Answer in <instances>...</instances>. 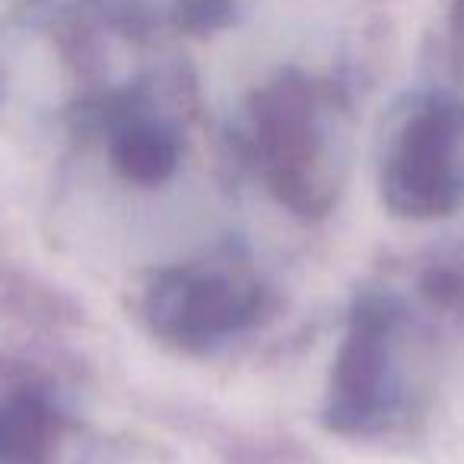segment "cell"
<instances>
[{
	"mask_svg": "<svg viewBox=\"0 0 464 464\" xmlns=\"http://www.w3.org/2000/svg\"><path fill=\"white\" fill-rule=\"evenodd\" d=\"M252 160L267 191L299 217H322L347 181V143L303 83L265 92L252 115Z\"/></svg>",
	"mask_w": 464,
	"mask_h": 464,
	"instance_id": "1",
	"label": "cell"
},
{
	"mask_svg": "<svg viewBox=\"0 0 464 464\" xmlns=\"http://www.w3.org/2000/svg\"><path fill=\"white\" fill-rule=\"evenodd\" d=\"M111 160L124 172V179L137 185H160L179 162V143L162 124L134 118L124 121L111 137Z\"/></svg>",
	"mask_w": 464,
	"mask_h": 464,
	"instance_id": "6",
	"label": "cell"
},
{
	"mask_svg": "<svg viewBox=\"0 0 464 464\" xmlns=\"http://www.w3.org/2000/svg\"><path fill=\"white\" fill-rule=\"evenodd\" d=\"M404 312L392 299H366L350 318L331 372L324 417L337 432H375L404 404Z\"/></svg>",
	"mask_w": 464,
	"mask_h": 464,
	"instance_id": "2",
	"label": "cell"
},
{
	"mask_svg": "<svg viewBox=\"0 0 464 464\" xmlns=\"http://www.w3.org/2000/svg\"><path fill=\"white\" fill-rule=\"evenodd\" d=\"M265 309V286L236 261H188L156 274L143 296L150 328L179 347H210L246 331Z\"/></svg>",
	"mask_w": 464,
	"mask_h": 464,
	"instance_id": "4",
	"label": "cell"
},
{
	"mask_svg": "<svg viewBox=\"0 0 464 464\" xmlns=\"http://www.w3.org/2000/svg\"><path fill=\"white\" fill-rule=\"evenodd\" d=\"M382 200L407 219H442L464 207V109L426 102L401 121L382 156Z\"/></svg>",
	"mask_w": 464,
	"mask_h": 464,
	"instance_id": "3",
	"label": "cell"
},
{
	"mask_svg": "<svg viewBox=\"0 0 464 464\" xmlns=\"http://www.w3.org/2000/svg\"><path fill=\"white\" fill-rule=\"evenodd\" d=\"M461 45H464V14H461Z\"/></svg>",
	"mask_w": 464,
	"mask_h": 464,
	"instance_id": "7",
	"label": "cell"
},
{
	"mask_svg": "<svg viewBox=\"0 0 464 464\" xmlns=\"http://www.w3.org/2000/svg\"><path fill=\"white\" fill-rule=\"evenodd\" d=\"M67 423L39 394H16L0 407V464H58Z\"/></svg>",
	"mask_w": 464,
	"mask_h": 464,
	"instance_id": "5",
	"label": "cell"
}]
</instances>
